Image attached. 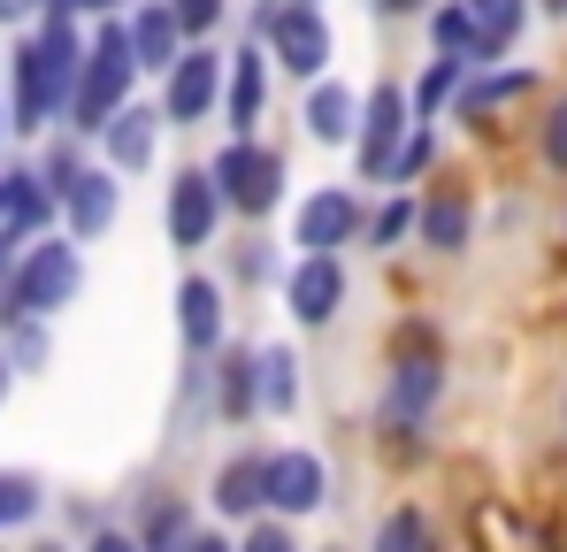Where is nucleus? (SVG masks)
<instances>
[{
  "instance_id": "nucleus-44",
  "label": "nucleus",
  "mask_w": 567,
  "mask_h": 552,
  "mask_svg": "<svg viewBox=\"0 0 567 552\" xmlns=\"http://www.w3.org/2000/svg\"><path fill=\"white\" fill-rule=\"evenodd\" d=\"M31 552H70V545H31Z\"/></svg>"
},
{
  "instance_id": "nucleus-13",
  "label": "nucleus",
  "mask_w": 567,
  "mask_h": 552,
  "mask_svg": "<svg viewBox=\"0 0 567 552\" xmlns=\"http://www.w3.org/2000/svg\"><path fill=\"white\" fill-rule=\"evenodd\" d=\"M215 223H223V200H215V184L207 170H185V177L169 184V246H207L215 238Z\"/></svg>"
},
{
  "instance_id": "nucleus-26",
  "label": "nucleus",
  "mask_w": 567,
  "mask_h": 552,
  "mask_svg": "<svg viewBox=\"0 0 567 552\" xmlns=\"http://www.w3.org/2000/svg\"><path fill=\"white\" fill-rule=\"evenodd\" d=\"M254 368H261V407H269V415H291V399H299V361H291V346H261Z\"/></svg>"
},
{
  "instance_id": "nucleus-23",
  "label": "nucleus",
  "mask_w": 567,
  "mask_h": 552,
  "mask_svg": "<svg viewBox=\"0 0 567 552\" xmlns=\"http://www.w3.org/2000/svg\"><path fill=\"white\" fill-rule=\"evenodd\" d=\"M192 545V507L185 499H154L138 522V552H185Z\"/></svg>"
},
{
  "instance_id": "nucleus-3",
  "label": "nucleus",
  "mask_w": 567,
  "mask_h": 552,
  "mask_svg": "<svg viewBox=\"0 0 567 552\" xmlns=\"http://www.w3.org/2000/svg\"><path fill=\"white\" fill-rule=\"evenodd\" d=\"M207 184H215L223 207H238V215L261 223L284 200V162H277V146H261V139H230V146L207 162Z\"/></svg>"
},
{
  "instance_id": "nucleus-40",
  "label": "nucleus",
  "mask_w": 567,
  "mask_h": 552,
  "mask_svg": "<svg viewBox=\"0 0 567 552\" xmlns=\"http://www.w3.org/2000/svg\"><path fill=\"white\" fill-rule=\"evenodd\" d=\"M383 16H422V8H437V0H377Z\"/></svg>"
},
{
  "instance_id": "nucleus-28",
  "label": "nucleus",
  "mask_w": 567,
  "mask_h": 552,
  "mask_svg": "<svg viewBox=\"0 0 567 552\" xmlns=\"http://www.w3.org/2000/svg\"><path fill=\"white\" fill-rule=\"evenodd\" d=\"M514 92H529V70H506V78H475V85L453 92V108H461V123H483L498 100H514Z\"/></svg>"
},
{
  "instance_id": "nucleus-5",
  "label": "nucleus",
  "mask_w": 567,
  "mask_h": 552,
  "mask_svg": "<svg viewBox=\"0 0 567 552\" xmlns=\"http://www.w3.org/2000/svg\"><path fill=\"white\" fill-rule=\"evenodd\" d=\"M162 78H169V92H162V123H185L192 131V123H207V115L223 108V54H215L207 39H192Z\"/></svg>"
},
{
  "instance_id": "nucleus-1",
  "label": "nucleus",
  "mask_w": 567,
  "mask_h": 552,
  "mask_svg": "<svg viewBox=\"0 0 567 552\" xmlns=\"http://www.w3.org/2000/svg\"><path fill=\"white\" fill-rule=\"evenodd\" d=\"M78 284H85V262L70 238H31L0 284V323H47L78 299Z\"/></svg>"
},
{
  "instance_id": "nucleus-48",
  "label": "nucleus",
  "mask_w": 567,
  "mask_h": 552,
  "mask_svg": "<svg viewBox=\"0 0 567 552\" xmlns=\"http://www.w3.org/2000/svg\"><path fill=\"white\" fill-rule=\"evenodd\" d=\"M330 552H338V545H330Z\"/></svg>"
},
{
  "instance_id": "nucleus-33",
  "label": "nucleus",
  "mask_w": 567,
  "mask_h": 552,
  "mask_svg": "<svg viewBox=\"0 0 567 552\" xmlns=\"http://www.w3.org/2000/svg\"><path fill=\"white\" fill-rule=\"evenodd\" d=\"M406 231H414V200H391L377 223H369V238H377V246H399Z\"/></svg>"
},
{
  "instance_id": "nucleus-16",
  "label": "nucleus",
  "mask_w": 567,
  "mask_h": 552,
  "mask_svg": "<svg viewBox=\"0 0 567 552\" xmlns=\"http://www.w3.org/2000/svg\"><path fill=\"white\" fill-rule=\"evenodd\" d=\"M177 330H185L192 354L223 346V292H215V276H185L177 284Z\"/></svg>"
},
{
  "instance_id": "nucleus-46",
  "label": "nucleus",
  "mask_w": 567,
  "mask_h": 552,
  "mask_svg": "<svg viewBox=\"0 0 567 552\" xmlns=\"http://www.w3.org/2000/svg\"><path fill=\"white\" fill-rule=\"evenodd\" d=\"M0 391H8V361H0Z\"/></svg>"
},
{
  "instance_id": "nucleus-14",
  "label": "nucleus",
  "mask_w": 567,
  "mask_h": 552,
  "mask_svg": "<svg viewBox=\"0 0 567 552\" xmlns=\"http://www.w3.org/2000/svg\"><path fill=\"white\" fill-rule=\"evenodd\" d=\"M123 39H131V62H138V70H169V62L185 54V31H177L169 0H138L131 23H123Z\"/></svg>"
},
{
  "instance_id": "nucleus-35",
  "label": "nucleus",
  "mask_w": 567,
  "mask_h": 552,
  "mask_svg": "<svg viewBox=\"0 0 567 552\" xmlns=\"http://www.w3.org/2000/svg\"><path fill=\"white\" fill-rule=\"evenodd\" d=\"M537 146H545V162H553V170H567V100H553V115H545V139H537Z\"/></svg>"
},
{
  "instance_id": "nucleus-32",
  "label": "nucleus",
  "mask_w": 567,
  "mask_h": 552,
  "mask_svg": "<svg viewBox=\"0 0 567 552\" xmlns=\"http://www.w3.org/2000/svg\"><path fill=\"white\" fill-rule=\"evenodd\" d=\"M8 330H16V338H8V361H16V368L47 361V330H39V323H8Z\"/></svg>"
},
{
  "instance_id": "nucleus-27",
  "label": "nucleus",
  "mask_w": 567,
  "mask_h": 552,
  "mask_svg": "<svg viewBox=\"0 0 567 552\" xmlns=\"http://www.w3.org/2000/svg\"><path fill=\"white\" fill-rule=\"evenodd\" d=\"M430 47H437V54H461V62H475V16H468V0L430 8Z\"/></svg>"
},
{
  "instance_id": "nucleus-11",
  "label": "nucleus",
  "mask_w": 567,
  "mask_h": 552,
  "mask_svg": "<svg viewBox=\"0 0 567 552\" xmlns=\"http://www.w3.org/2000/svg\"><path fill=\"white\" fill-rule=\"evenodd\" d=\"M338 299H346V269H338V254H299L291 276H284V307L299 315V323H330L338 315Z\"/></svg>"
},
{
  "instance_id": "nucleus-39",
  "label": "nucleus",
  "mask_w": 567,
  "mask_h": 552,
  "mask_svg": "<svg viewBox=\"0 0 567 552\" xmlns=\"http://www.w3.org/2000/svg\"><path fill=\"white\" fill-rule=\"evenodd\" d=\"M47 0H0V23H16V16H39Z\"/></svg>"
},
{
  "instance_id": "nucleus-30",
  "label": "nucleus",
  "mask_w": 567,
  "mask_h": 552,
  "mask_svg": "<svg viewBox=\"0 0 567 552\" xmlns=\"http://www.w3.org/2000/svg\"><path fill=\"white\" fill-rule=\"evenodd\" d=\"M430 162H437V139H430V131L414 123V131L399 139V154H391V170H383V184H406V177H422Z\"/></svg>"
},
{
  "instance_id": "nucleus-19",
  "label": "nucleus",
  "mask_w": 567,
  "mask_h": 552,
  "mask_svg": "<svg viewBox=\"0 0 567 552\" xmlns=\"http://www.w3.org/2000/svg\"><path fill=\"white\" fill-rule=\"evenodd\" d=\"M47 215H54V192H47L39 170H8V177H0V223H8L16 238H39Z\"/></svg>"
},
{
  "instance_id": "nucleus-7",
  "label": "nucleus",
  "mask_w": 567,
  "mask_h": 552,
  "mask_svg": "<svg viewBox=\"0 0 567 552\" xmlns=\"http://www.w3.org/2000/svg\"><path fill=\"white\" fill-rule=\"evenodd\" d=\"M322 499H330V468L307 453V446L261 453V507H277V514H315Z\"/></svg>"
},
{
  "instance_id": "nucleus-12",
  "label": "nucleus",
  "mask_w": 567,
  "mask_h": 552,
  "mask_svg": "<svg viewBox=\"0 0 567 552\" xmlns=\"http://www.w3.org/2000/svg\"><path fill=\"white\" fill-rule=\"evenodd\" d=\"M54 207H62V223H70V238H100L107 223H115V170H70V177L54 184Z\"/></svg>"
},
{
  "instance_id": "nucleus-43",
  "label": "nucleus",
  "mask_w": 567,
  "mask_h": 552,
  "mask_svg": "<svg viewBox=\"0 0 567 552\" xmlns=\"http://www.w3.org/2000/svg\"><path fill=\"white\" fill-rule=\"evenodd\" d=\"M537 8H545V16H567V0H537Z\"/></svg>"
},
{
  "instance_id": "nucleus-17",
  "label": "nucleus",
  "mask_w": 567,
  "mask_h": 552,
  "mask_svg": "<svg viewBox=\"0 0 567 552\" xmlns=\"http://www.w3.org/2000/svg\"><path fill=\"white\" fill-rule=\"evenodd\" d=\"M299 123H307V139L338 146V139H353V123H361V100L338 85V78H315V85H307V108H299Z\"/></svg>"
},
{
  "instance_id": "nucleus-41",
  "label": "nucleus",
  "mask_w": 567,
  "mask_h": 552,
  "mask_svg": "<svg viewBox=\"0 0 567 552\" xmlns=\"http://www.w3.org/2000/svg\"><path fill=\"white\" fill-rule=\"evenodd\" d=\"M185 552H230V545H223V538H192Z\"/></svg>"
},
{
  "instance_id": "nucleus-2",
  "label": "nucleus",
  "mask_w": 567,
  "mask_h": 552,
  "mask_svg": "<svg viewBox=\"0 0 567 552\" xmlns=\"http://www.w3.org/2000/svg\"><path fill=\"white\" fill-rule=\"evenodd\" d=\"M131 39H123V16H107L93 39H85V62H78V85H70V131H100L123 100H131Z\"/></svg>"
},
{
  "instance_id": "nucleus-20",
  "label": "nucleus",
  "mask_w": 567,
  "mask_h": 552,
  "mask_svg": "<svg viewBox=\"0 0 567 552\" xmlns=\"http://www.w3.org/2000/svg\"><path fill=\"white\" fill-rule=\"evenodd\" d=\"M414 231H422V246H437V254H461L475 231V207L461 192H430L422 207H414Z\"/></svg>"
},
{
  "instance_id": "nucleus-34",
  "label": "nucleus",
  "mask_w": 567,
  "mask_h": 552,
  "mask_svg": "<svg viewBox=\"0 0 567 552\" xmlns=\"http://www.w3.org/2000/svg\"><path fill=\"white\" fill-rule=\"evenodd\" d=\"M230 552H299V545H291V530H284V522H246V538H238Z\"/></svg>"
},
{
  "instance_id": "nucleus-22",
  "label": "nucleus",
  "mask_w": 567,
  "mask_h": 552,
  "mask_svg": "<svg viewBox=\"0 0 567 552\" xmlns=\"http://www.w3.org/2000/svg\"><path fill=\"white\" fill-rule=\"evenodd\" d=\"M215 514H230V522H254L261 514V453H238L223 460V476H215Z\"/></svg>"
},
{
  "instance_id": "nucleus-47",
  "label": "nucleus",
  "mask_w": 567,
  "mask_h": 552,
  "mask_svg": "<svg viewBox=\"0 0 567 552\" xmlns=\"http://www.w3.org/2000/svg\"><path fill=\"white\" fill-rule=\"evenodd\" d=\"M307 8H315V0H307Z\"/></svg>"
},
{
  "instance_id": "nucleus-37",
  "label": "nucleus",
  "mask_w": 567,
  "mask_h": 552,
  "mask_svg": "<svg viewBox=\"0 0 567 552\" xmlns=\"http://www.w3.org/2000/svg\"><path fill=\"white\" fill-rule=\"evenodd\" d=\"M85 552H138V538H123V530H100Z\"/></svg>"
},
{
  "instance_id": "nucleus-25",
  "label": "nucleus",
  "mask_w": 567,
  "mask_h": 552,
  "mask_svg": "<svg viewBox=\"0 0 567 552\" xmlns=\"http://www.w3.org/2000/svg\"><path fill=\"white\" fill-rule=\"evenodd\" d=\"M377 552H437V522L422 507H391L377 522Z\"/></svg>"
},
{
  "instance_id": "nucleus-45",
  "label": "nucleus",
  "mask_w": 567,
  "mask_h": 552,
  "mask_svg": "<svg viewBox=\"0 0 567 552\" xmlns=\"http://www.w3.org/2000/svg\"><path fill=\"white\" fill-rule=\"evenodd\" d=\"M0 139H8V108H0Z\"/></svg>"
},
{
  "instance_id": "nucleus-6",
  "label": "nucleus",
  "mask_w": 567,
  "mask_h": 552,
  "mask_svg": "<svg viewBox=\"0 0 567 552\" xmlns=\"http://www.w3.org/2000/svg\"><path fill=\"white\" fill-rule=\"evenodd\" d=\"M414 131V115H406V92L399 85H377L361 100V123H353V162H361V177L383 184L391 170V154H399V139Z\"/></svg>"
},
{
  "instance_id": "nucleus-18",
  "label": "nucleus",
  "mask_w": 567,
  "mask_h": 552,
  "mask_svg": "<svg viewBox=\"0 0 567 552\" xmlns=\"http://www.w3.org/2000/svg\"><path fill=\"white\" fill-rule=\"evenodd\" d=\"M215 415H223V422L261 415V368H254V346H230V354H223V368H215Z\"/></svg>"
},
{
  "instance_id": "nucleus-10",
  "label": "nucleus",
  "mask_w": 567,
  "mask_h": 552,
  "mask_svg": "<svg viewBox=\"0 0 567 552\" xmlns=\"http://www.w3.org/2000/svg\"><path fill=\"white\" fill-rule=\"evenodd\" d=\"M261 108H269V54L246 39L230 62H223V123L238 131V139H254V123H261Z\"/></svg>"
},
{
  "instance_id": "nucleus-38",
  "label": "nucleus",
  "mask_w": 567,
  "mask_h": 552,
  "mask_svg": "<svg viewBox=\"0 0 567 552\" xmlns=\"http://www.w3.org/2000/svg\"><path fill=\"white\" fill-rule=\"evenodd\" d=\"M16 246H23V238H16V231L0 223V284H8V269H16Z\"/></svg>"
},
{
  "instance_id": "nucleus-9",
  "label": "nucleus",
  "mask_w": 567,
  "mask_h": 552,
  "mask_svg": "<svg viewBox=\"0 0 567 552\" xmlns=\"http://www.w3.org/2000/svg\"><path fill=\"white\" fill-rule=\"evenodd\" d=\"M353 231H361V200L338 192V184H322V192L299 207L291 246H299V254H338V246H353Z\"/></svg>"
},
{
  "instance_id": "nucleus-15",
  "label": "nucleus",
  "mask_w": 567,
  "mask_h": 552,
  "mask_svg": "<svg viewBox=\"0 0 567 552\" xmlns=\"http://www.w3.org/2000/svg\"><path fill=\"white\" fill-rule=\"evenodd\" d=\"M154 139H162V108H115L100 123V146H107V170H146L154 162Z\"/></svg>"
},
{
  "instance_id": "nucleus-8",
  "label": "nucleus",
  "mask_w": 567,
  "mask_h": 552,
  "mask_svg": "<svg viewBox=\"0 0 567 552\" xmlns=\"http://www.w3.org/2000/svg\"><path fill=\"white\" fill-rule=\"evenodd\" d=\"M437 391H445V368H437V354L406 346V354L391 361V384H383V422H391V430H414V422L437 407Z\"/></svg>"
},
{
  "instance_id": "nucleus-21",
  "label": "nucleus",
  "mask_w": 567,
  "mask_h": 552,
  "mask_svg": "<svg viewBox=\"0 0 567 552\" xmlns=\"http://www.w3.org/2000/svg\"><path fill=\"white\" fill-rule=\"evenodd\" d=\"M468 16H475V62H498V54L522 39L529 0H468Z\"/></svg>"
},
{
  "instance_id": "nucleus-29",
  "label": "nucleus",
  "mask_w": 567,
  "mask_h": 552,
  "mask_svg": "<svg viewBox=\"0 0 567 552\" xmlns=\"http://www.w3.org/2000/svg\"><path fill=\"white\" fill-rule=\"evenodd\" d=\"M39 507H47V499H39V476H23V468H16V476H0V530L31 522Z\"/></svg>"
},
{
  "instance_id": "nucleus-4",
  "label": "nucleus",
  "mask_w": 567,
  "mask_h": 552,
  "mask_svg": "<svg viewBox=\"0 0 567 552\" xmlns=\"http://www.w3.org/2000/svg\"><path fill=\"white\" fill-rule=\"evenodd\" d=\"M254 31H261V47H269V62L291 70V78H330V23H322V8H307V0H277V8H261L254 16Z\"/></svg>"
},
{
  "instance_id": "nucleus-36",
  "label": "nucleus",
  "mask_w": 567,
  "mask_h": 552,
  "mask_svg": "<svg viewBox=\"0 0 567 552\" xmlns=\"http://www.w3.org/2000/svg\"><path fill=\"white\" fill-rule=\"evenodd\" d=\"M238 276H246V284H261V276H277V262H269V246H246V254H238Z\"/></svg>"
},
{
  "instance_id": "nucleus-42",
  "label": "nucleus",
  "mask_w": 567,
  "mask_h": 552,
  "mask_svg": "<svg viewBox=\"0 0 567 552\" xmlns=\"http://www.w3.org/2000/svg\"><path fill=\"white\" fill-rule=\"evenodd\" d=\"M78 8H93V16H115V8H123V0H78Z\"/></svg>"
},
{
  "instance_id": "nucleus-31",
  "label": "nucleus",
  "mask_w": 567,
  "mask_h": 552,
  "mask_svg": "<svg viewBox=\"0 0 567 552\" xmlns=\"http://www.w3.org/2000/svg\"><path fill=\"white\" fill-rule=\"evenodd\" d=\"M169 16H177L185 39H207V31L223 23V0H169Z\"/></svg>"
},
{
  "instance_id": "nucleus-24",
  "label": "nucleus",
  "mask_w": 567,
  "mask_h": 552,
  "mask_svg": "<svg viewBox=\"0 0 567 552\" xmlns=\"http://www.w3.org/2000/svg\"><path fill=\"white\" fill-rule=\"evenodd\" d=\"M461 78H468V62H461V54H437V62L422 70V85L406 92V115H414V123H430V115L461 92Z\"/></svg>"
}]
</instances>
